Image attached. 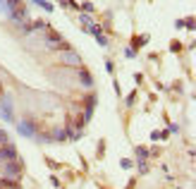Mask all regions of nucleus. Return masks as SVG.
Here are the masks:
<instances>
[{
    "label": "nucleus",
    "instance_id": "1",
    "mask_svg": "<svg viewBox=\"0 0 196 189\" xmlns=\"http://www.w3.org/2000/svg\"><path fill=\"white\" fill-rule=\"evenodd\" d=\"M0 156H2V158H7V160H15V158H17V151L12 149V146H7V144H5V149L0 151Z\"/></svg>",
    "mask_w": 196,
    "mask_h": 189
},
{
    "label": "nucleus",
    "instance_id": "2",
    "mask_svg": "<svg viewBox=\"0 0 196 189\" xmlns=\"http://www.w3.org/2000/svg\"><path fill=\"white\" fill-rule=\"evenodd\" d=\"M65 62H69V65H79V55H77V53H65Z\"/></svg>",
    "mask_w": 196,
    "mask_h": 189
},
{
    "label": "nucleus",
    "instance_id": "3",
    "mask_svg": "<svg viewBox=\"0 0 196 189\" xmlns=\"http://www.w3.org/2000/svg\"><path fill=\"white\" fill-rule=\"evenodd\" d=\"M17 127H19V132H24V137H33V132H31V127H29V124H24V122H19Z\"/></svg>",
    "mask_w": 196,
    "mask_h": 189
},
{
    "label": "nucleus",
    "instance_id": "4",
    "mask_svg": "<svg viewBox=\"0 0 196 189\" xmlns=\"http://www.w3.org/2000/svg\"><path fill=\"white\" fill-rule=\"evenodd\" d=\"M5 170H7V175H10V177H15V175H19V168H17L15 163H10V165H7Z\"/></svg>",
    "mask_w": 196,
    "mask_h": 189
},
{
    "label": "nucleus",
    "instance_id": "5",
    "mask_svg": "<svg viewBox=\"0 0 196 189\" xmlns=\"http://www.w3.org/2000/svg\"><path fill=\"white\" fill-rule=\"evenodd\" d=\"M33 2H36L38 7H43L46 12H50V10H53V5H50V2H46V0H33Z\"/></svg>",
    "mask_w": 196,
    "mask_h": 189
},
{
    "label": "nucleus",
    "instance_id": "6",
    "mask_svg": "<svg viewBox=\"0 0 196 189\" xmlns=\"http://www.w3.org/2000/svg\"><path fill=\"white\" fill-rule=\"evenodd\" d=\"M136 153H139V158H141V160H144V158H148V151H146V149H139Z\"/></svg>",
    "mask_w": 196,
    "mask_h": 189
},
{
    "label": "nucleus",
    "instance_id": "7",
    "mask_svg": "<svg viewBox=\"0 0 196 189\" xmlns=\"http://www.w3.org/2000/svg\"><path fill=\"white\" fill-rule=\"evenodd\" d=\"M146 41H148V36H139V38H136V46H144Z\"/></svg>",
    "mask_w": 196,
    "mask_h": 189
},
{
    "label": "nucleus",
    "instance_id": "8",
    "mask_svg": "<svg viewBox=\"0 0 196 189\" xmlns=\"http://www.w3.org/2000/svg\"><path fill=\"white\" fill-rule=\"evenodd\" d=\"M0 144H7V134H5L2 129H0Z\"/></svg>",
    "mask_w": 196,
    "mask_h": 189
}]
</instances>
